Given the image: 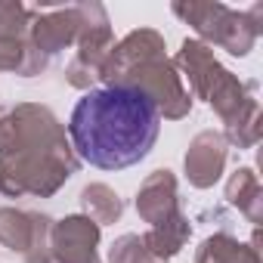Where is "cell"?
<instances>
[{"label":"cell","instance_id":"cell-1","mask_svg":"<svg viewBox=\"0 0 263 263\" xmlns=\"http://www.w3.org/2000/svg\"><path fill=\"white\" fill-rule=\"evenodd\" d=\"M161 130L158 108L134 87L87 90L71 108L68 143L78 161L99 171H124L140 164Z\"/></svg>","mask_w":263,"mask_h":263},{"label":"cell","instance_id":"cell-2","mask_svg":"<svg viewBox=\"0 0 263 263\" xmlns=\"http://www.w3.org/2000/svg\"><path fill=\"white\" fill-rule=\"evenodd\" d=\"M164 50V37L155 28L130 31L111 47L99 81H105V87H134L158 108L161 118L180 121L192 111V96Z\"/></svg>","mask_w":263,"mask_h":263},{"label":"cell","instance_id":"cell-3","mask_svg":"<svg viewBox=\"0 0 263 263\" xmlns=\"http://www.w3.org/2000/svg\"><path fill=\"white\" fill-rule=\"evenodd\" d=\"M174 16H180L186 25L195 28L201 44H214L232 56H248L263 31V7L254 4L251 10L238 13L226 4H211V0H177L171 7Z\"/></svg>","mask_w":263,"mask_h":263},{"label":"cell","instance_id":"cell-4","mask_svg":"<svg viewBox=\"0 0 263 263\" xmlns=\"http://www.w3.org/2000/svg\"><path fill=\"white\" fill-rule=\"evenodd\" d=\"M78 167L81 161L71 143L59 149H31V152H16V155H0V192L10 198H22V195L50 198L78 174Z\"/></svg>","mask_w":263,"mask_h":263},{"label":"cell","instance_id":"cell-5","mask_svg":"<svg viewBox=\"0 0 263 263\" xmlns=\"http://www.w3.org/2000/svg\"><path fill=\"white\" fill-rule=\"evenodd\" d=\"M78 13H81V28L74 41L78 50L65 68V81L78 90H90L102 78V65L115 47V34L102 4H78Z\"/></svg>","mask_w":263,"mask_h":263},{"label":"cell","instance_id":"cell-6","mask_svg":"<svg viewBox=\"0 0 263 263\" xmlns=\"http://www.w3.org/2000/svg\"><path fill=\"white\" fill-rule=\"evenodd\" d=\"M102 226H96L90 217L74 214L65 220H53L47 254L41 263H102L96 254Z\"/></svg>","mask_w":263,"mask_h":263},{"label":"cell","instance_id":"cell-7","mask_svg":"<svg viewBox=\"0 0 263 263\" xmlns=\"http://www.w3.org/2000/svg\"><path fill=\"white\" fill-rule=\"evenodd\" d=\"M81 28V13L74 7H56V10H31L28 19V44L44 53L47 59L74 47Z\"/></svg>","mask_w":263,"mask_h":263},{"label":"cell","instance_id":"cell-8","mask_svg":"<svg viewBox=\"0 0 263 263\" xmlns=\"http://www.w3.org/2000/svg\"><path fill=\"white\" fill-rule=\"evenodd\" d=\"M171 62H174V68L180 71V78L189 81V87H192L189 96H198V99H204V102H208L211 90L220 84V78L226 74V68L217 62L214 50H211L208 44L195 41V37H186Z\"/></svg>","mask_w":263,"mask_h":263},{"label":"cell","instance_id":"cell-9","mask_svg":"<svg viewBox=\"0 0 263 263\" xmlns=\"http://www.w3.org/2000/svg\"><path fill=\"white\" fill-rule=\"evenodd\" d=\"M229 143L223 140L220 130H201V134L189 143L186 149V177L195 189H211L220 177H223V167H226V149Z\"/></svg>","mask_w":263,"mask_h":263},{"label":"cell","instance_id":"cell-10","mask_svg":"<svg viewBox=\"0 0 263 263\" xmlns=\"http://www.w3.org/2000/svg\"><path fill=\"white\" fill-rule=\"evenodd\" d=\"M137 214L149 223L158 226L171 217L180 214V192H177V177L171 171H155L143 180L137 192Z\"/></svg>","mask_w":263,"mask_h":263},{"label":"cell","instance_id":"cell-11","mask_svg":"<svg viewBox=\"0 0 263 263\" xmlns=\"http://www.w3.org/2000/svg\"><path fill=\"white\" fill-rule=\"evenodd\" d=\"M53 220L47 214L37 211H19V208H0V245L16 251V254H28L31 245L50 232Z\"/></svg>","mask_w":263,"mask_h":263},{"label":"cell","instance_id":"cell-12","mask_svg":"<svg viewBox=\"0 0 263 263\" xmlns=\"http://www.w3.org/2000/svg\"><path fill=\"white\" fill-rule=\"evenodd\" d=\"M226 201L238 208L251 223H263V186L251 167H238L226 180Z\"/></svg>","mask_w":263,"mask_h":263},{"label":"cell","instance_id":"cell-13","mask_svg":"<svg viewBox=\"0 0 263 263\" xmlns=\"http://www.w3.org/2000/svg\"><path fill=\"white\" fill-rule=\"evenodd\" d=\"M195 263H260V254L254 245H245L229 232H217L198 245Z\"/></svg>","mask_w":263,"mask_h":263},{"label":"cell","instance_id":"cell-14","mask_svg":"<svg viewBox=\"0 0 263 263\" xmlns=\"http://www.w3.org/2000/svg\"><path fill=\"white\" fill-rule=\"evenodd\" d=\"M189 235H192V223H189V217L180 211L177 217H171V220L152 226V229L143 235V241H146V248H149L155 257L167 260V257H174V254H180V251L186 248Z\"/></svg>","mask_w":263,"mask_h":263},{"label":"cell","instance_id":"cell-15","mask_svg":"<svg viewBox=\"0 0 263 263\" xmlns=\"http://www.w3.org/2000/svg\"><path fill=\"white\" fill-rule=\"evenodd\" d=\"M81 211H84V217H90L96 226H105V223L121 220V214H124V198H121L111 186H105V183H90V186L81 189Z\"/></svg>","mask_w":263,"mask_h":263},{"label":"cell","instance_id":"cell-16","mask_svg":"<svg viewBox=\"0 0 263 263\" xmlns=\"http://www.w3.org/2000/svg\"><path fill=\"white\" fill-rule=\"evenodd\" d=\"M108 263H167V260L155 257V254L146 248L143 235L127 232V235H121V238L111 241V248H108Z\"/></svg>","mask_w":263,"mask_h":263},{"label":"cell","instance_id":"cell-17","mask_svg":"<svg viewBox=\"0 0 263 263\" xmlns=\"http://www.w3.org/2000/svg\"><path fill=\"white\" fill-rule=\"evenodd\" d=\"M31 10L19 0H0V41H28Z\"/></svg>","mask_w":263,"mask_h":263},{"label":"cell","instance_id":"cell-18","mask_svg":"<svg viewBox=\"0 0 263 263\" xmlns=\"http://www.w3.org/2000/svg\"><path fill=\"white\" fill-rule=\"evenodd\" d=\"M0 108H4V105H0Z\"/></svg>","mask_w":263,"mask_h":263}]
</instances>
